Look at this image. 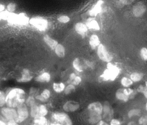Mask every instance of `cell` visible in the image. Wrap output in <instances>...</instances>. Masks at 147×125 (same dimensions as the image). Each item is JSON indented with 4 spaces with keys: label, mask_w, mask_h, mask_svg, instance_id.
<instances>
[{
    "label": "cell",
    "mask_w": 147,
    "mask_h": 125,
    "mask_svg": "<svg viewBox=\"0 0 147 125\" xmlns=\"http://www.w3.org/2000/svg\"><path fill=\"white\" fill-rule=\"evenodd\" d=\"M76 73H74V72H73V73H70V75H69L68 76V79H67V83H71V82L73 81V80L74 79V78L76 76Z\"/></svg>",
    "instance_id": "cell-45"
},
{
    "label": "cell",
    "mask_w": 147,
    "mask_h": 125,
    "mask_svg": "<svg viewBox=\"0 0 147 125\" xmlns=\"http://www.w3.org/2000/svg\"><path fill=\"white\" fill-rule=\"evenodd\" d=\"M50 96H51V91H50V89H45L40 93L36 95L34 97H35V99L37 101L40 102V103H45L50 99Z\"/></svg>",
    "instance_id": "cell-16"
},
{
    "label": "cell",
    "mask_w": 147,
    "mask_h": 125,
    "mask_svg": "<svg viewBox=\"0 0 147 125\" xmlns=\"http://www.w3.org/2000/svg\"><path fill=\"white\" fill-rule=\"evenodd\" d=\"M145 86H146V88L147 89V81H146V83H145Z\"/></svg>",
    "instance_id": "cell-53"
},
{
    "label": "cell",
    "mask_w": 147,
    "mask_h": 125,
    "mask_svg": "<svg viewBox=\"0 0 147 125\" xmlns=\"http://www.w3.org/2000/svg\"><path fill=\"white\" fill-rule=\"evenodd\" d=\"M0 125H7V121L1 115H0Z\"/></svg>",
    "instance_id": "cell-47"
},
{
    "label": "cell",
    "mask_w": 147,
    "mask_h": 125,
    "mask_svg": "<svg viewBox=\"0 0 147 125\" xmlns=\"http://www.w3.org/2000/svg\"><path fill=\"white\" fill-rule=\"evenodd\" d=\"M1 20H1V16H0V21H1Z\"/></svg>",
    "instance_id": "cell-55"
},
{
    "label": "cell",
    "mask_w": 147,
    "mask_h": 125,
    "mask_svg": "<svg viewBox=\"0 0 147 125\" xmlns=\"http://www.w3.org/2000/svg\"><path fill=\"white\" fill-rule=\"evenodd\" d=\"M109 124L110 125H121V121L119 120V119L116 118H112L109 121Z\"/></svg>",
    "instance_id": "cell-44"
},
{
    "label": "cell",
    "mask_w": 147,
    "mask_h": 125,
    "mask_svg": "<svg viewBox=\"0 0 147 125\" xmlns=\"http://www.w3.org/2000/svg\"><path fill=\"white\" fill-rule=\"evenodd\" d=\"M145 89H146V86H142V85H141V86L137 89V91H136L139 92V93H142Z\"/></svg>",
    "instance_id": "cell-49"
},
{
    "label": "cell",
    "mask_w": 147,
    "mask_h": 125,
    "mask_svg": "<svg viewBox=\"0 0 147 125\" xmlns=\"http://www.w3.org/2000/svg\"><path fill=\"white\" fill-rule=\"evenodd\" d=\"M114 114V111L113 107L109 101H105L103 103V113H102V119L106 122H109L112 119Z\"/></svg>",
    "instance_id": "cell-10"
},
{
    "label": "cell",
    "mask_w": 147,
    "mask_h": 125,
    "mask_svg": "<svg viewBox=\"0 0 147 125\" xmlns=\"http://www.w3.org/2000/svg\"><path fill=\"white\" fill-rule=\"evenodd\" d=\"M5 9H6V6L4 5V4H1V3H0V12L4 11Z\"/></svg>",
    "instance_id": "cell-50"
},
{
    "label": "cell",
    "mask_w": 147,
    "mask_h": 125,
    "mask_svg": "<svg viewBox=\"0 0 147 125\" xmlns=\"http://www.w3.org/2000/svg\"><path fill=\"white\" fill-rule=\"evenodd\" d=\"M27 97L25 90L20 87L9 89L6 92V106L11 108H17L24 103Z\"/></svg>",
    "instance_id": "cell-1"
},
{
    "label": "cell",
    "mask_w": 147,
    "mask_h": 125,
    "mask_svg": "<svg viewBox=\"0 0 147 125\" xmlns=\"http://www.w3.org/2000/svg\"><path fill=\"white\" fill-rule=\"evenodd\" d=\"M50 121L46 116H38L32 119V124L34 125H49Z\"/></svg>",
    "instance_id": "cell-23"
},
{
    "label": "cell",
    "mask_w": 147,
    "mask_h": 125,
    "mask_svg": "<svg viewBox=\"0 0 147 125\" xmlns=\"http://www.w3.org/2000/svg\"><path fill=\"white\" fill-rule=\"evenodd\" d=\"M80 104L79 102L74 100H69L65 102L63 105V110L67 113H73L80 109Z\"/></svg>",
    "instance_id": "cell-9"
},
{
    "label": "cell",
    "mask_w": 147,
    "mask_h": 125,
    "mask_svg": "<svg viewBox=\"0 0 147 125\" xmlns=\"http://www.w3.org/2000/svg\"><path fill=\"white\" fill-rule=\"evenodd\" d=\"M96 50V54L101 61L108 63L112 62V60H113V55L108 50L107 47L103 43H100Z\"/></svg>",
    "instance_id": "cell-6"
},
{
    "label": "cell",
    "mask_w": 147,
    "mask_h": 125,
    "mask_svg": "<svg viewBox=\"0 0 147 125\" xmlns=\"http://www.w3.org/2000/svg\"><path fill=\"white\" fill-rule=\"evenodd\" d=\"M88 113L97 114L102 115L103 113V103L100 101H93L89 103L87 106Z\"/></svg>",
    "instance_id": "cell-12"
},
{
    "label": "cell",
    "mask_w": 147,
    "mask_h": 125,
    "mask_svg": "<svg viewBox=\"0 0 147 125\" xmlns=\"http://www.w3.org/2000/svg\"><path fill=\"white\" fill-rule=\"evenodd\" d=\"M115 96H116V99L117 100L121 101L127 102L129 100V97L123 93L122 88H120V89H119L116 91V93H115Z\"/></svg>",
    "instance_id": "cell-26"
},
{
    "label": "cell",
    "mask_w": 147,
    "mask_h": 125,
    "mask_svg": "<svg viewBox=\"0 0 147 125\" xmlns=\"http://www.w3.org/2000/svg\"><path fill=\"white\" fill-rule=\"evenodd\" d=\"M65 83L64 82H54L53 83V90L56 93H61L64 91L65 88Z\"/></svg>",
    "instance_id": "cell-25"
},
{
    "label": "cell",
    "mask_w": 147,
    "mask_h": 125,
    "mask_svg": "<svg viewBox=\"0 0 147 125\" xmlns=\"http://www.w3.org/2000/svg\"><path fill=\"white\" fill-rule=\"evenodd\" d=\"M142 114V111L139 109H132L128 112V117L129 119L135 117V116H139Z\"/></svg>",
    "instance_id": "cell-33"
},
{
    "label": "cell",
    "mask_w": 147,
    "mask_h": 125,
    "mask_svg": "<svg viewBox=\"0 0 147 125\" xmlns=\"http://www.w3.org/2000/svg\"><path fill=\"white\" fill-rule=\"evenodd\" d=\"M29 24L40 32H45L50 27V22L47 19L40 16H35L30 18Z\"/></svg>",
    "instance_id": "cell-3"
},
{
    "label": "cell",
    "mask_w": 147,
    "mask_h": 125,
    "mask_svg": "<svg viewBox=\"0 0 147 125\" xmlns=\"http://www.w3.org/2000/svg\"><path fill=\"white\" fill-rule=\"evenodd\" d=\"M34 80L39 83H49L51 80V75L49 72L44 71L36 76Z\"/></svg>",
    "instance_id": "cell-18"
},
{
    "label": "cell",
    "mask_w": 147,
    "mask_h": 125,
    "mask_svg": "<svg viewBox=\"0 0 147 125\" xmlns=\"http://www.w3.org/2000/svg\"><path fill=\"white\" fill-rule=\"evenodd\" d=\"M120 83L123 88L131 87L134 84V82L131 80V78L127 76H123L120 80Z\"/></svg>",
    "instance_id": "cell-29"
},
{
    "label": "cell",
    "mask_w": 147,
    "mask_h": 125,
    "mask_svg": "<svg viewBox=\"0 0 147 125\" xmlns=\"http://www.w3.org/2000/svg\"><path fill=\"white\" fill-rule=\"evenodd\" d=\"M76 86L75 85H73V83H68L65 86V90L63 92L65 95H70L73 93V92L76 91Z\"/></svg>",
    "instance_id": "cell-32"
},
{
    "label": "cell",
    "mask_w": 147,
    "mask_h": 125,
    "mask_svg": "<svg viewBox=\"0 0 147 125\" xmlns=\"http://www.w3.org/2000/svg\"><path fill=\"white\" fill-rule=\"evenodd\" d=\"M55 54L59 57V58H63L65 56V47L61 43H57V45L54 48Z\"/></svg>",
    "instance_id": "cell-22"
},
{
    "label": "cell",
    "mask_w": 147,
    "mask_h": 125,
    "mask_svg": "<svg viewBox=\"0 0 147 125\" xmlns=\"http://www.w3.org/2000/svg\"><path fill=\"white\" fill-rule=\"evenodd\" d=\"M122 90H123V93H125L126 95H127L129 97V99H132L134 98V96H136V92L134 89H131V87L129 88H122Z\"/></svg>",
    "instance_id": "cell-31"
},
{
    "label": "cell",
    "mask_w": 147,
    "mask_h": 125,
    "mask_svg": "<svg viewBox=\"0 0 147 125\" xmlns=\"http://www.w3.org/2000/svg\"><path fill=\"white\" fill-rule=\"evenodd\" d=\"M16 109H17V114L16 122L17 123H23V122H26L29 119V117H30V110H29V107L25 103L20 105V106L16 108Z\"/></svg>",
    "instance_id": "cell-7"
},
{
    "label": "cell",
    "mask_w": 147,
    "mask_h": 125,
    "mask_svg": "<svg viewBox=\"0 0 147 125\" xmlns=\"http://www.w3.org/2000/svg\"><path fill=\"white\" fill-rule=\"evenodd\" d=\"M82 81H83V79H82L81 76H78V75H76V76L74 78V79H73V81L71 82V83H73V85L77 86H79V85L82 83Z\"/></svg>",
    "instance_id": "cell-40"
},
{
    "label": "cell",
    "mask_w": 147,
    "mask_h": 125,
    "mask_svg": "<svg viewBox=\"0 0 147 125\" xmlns=\"http://www.w3.org/2000/svg\"><path fill=\"white\" fill-rule=\"evenodd\" d=\"M18 124L16 120L14 119H12V120H9L7 122V125H17Z\"/></svg>",
    "instance_id": "cell-46"
},
{
    "label": "cell",
    "mask_w": 147,
    "mask_h": 125,
    "mask_svg": "<svg viewBox=\"0 0 147 125\" xmlns=\"http://www.w3.org/2000/svg\"><path fill=\"white\" fill-rule=\"evenodd\" d=\"M97 124L98 125H108L109 124H108V122H106V121H105L104 119H100L98 122Z\"/></svg>",
    "instance_id": "cell-48"
},
{
    "label": "cell",
    "mask_w": 147,
    "mask_h": 125,
    "mask_svg": "<svg viewBox=\"0 0 147 125\" xmlns=\"http://www.w3.org/2000/svg\"><path fill=\"white\" fill-rule=\"evenodd\" d=\"M121 73V68L111 62L107 63L106 68L100 76V81H114Z\"/></svg>",
    "instance_id": "cell-2"
},
{
    "label": "cell",
    "mask_w": 147,
    "mask_h": 125,
    "mask_svg": "<svg viewBox=\"0 0 147 125\" xmlns=\"http://www.w3.org/2000/svg\"><path fill=\"white\" fill-rule=\"evenodd\" d=\"M128 124H136V123L135 122H129Z\"/></svg>",
    "instance_id": "cell-52"
},
{
    "label": "cell",
    "mask_w": 147,
    "mask_h": 125,
    "mask_svg": "<svg viewBox=\"0 0 147 125\" xmlns=\"http://www.w3.org/2000/svg\"><path fill=\"white\" fill-rule=\"evenodd\" d=\"M49 114V109L47 105L44 103H41L38 104V114L39 116H47Z\"/></svg>",
    "instance_id": "cell-27"
},
{
    "label": "cell",
    "mask_w": 147,
    "mask_h": 125,
    "mask_svg": "<svg viewBox=\"0 0 147 125\" xmlns=\"http://www.w3.org/2000/svg\"><path fill=\"white\" fill-rule=\"evenodd\" d=\"M89 46L92 50H96L98 46L100 44V40L98 35L96 34H93L90 36L88 40Z\"/></svg>",
    "instance_id": "cell-19"
},
{
    "label": "cell",
    "mask_w": 147,
    "mask_h": 125,
    "mask_svg": "<svg viewBox=\"0 0 147 125\" xmlns=\"http://www.w3.org/2000/svg\"><path fill=\"white\" fill-rule=\"evenodd\" d=\"M103 0H98L97 2L91 7V9L88 10V14L90 17H95L100 14L102 11V8H103Z\"/></svg>",
    "instance_id": "cell-15"
},
{
    "label": "cell",
    "mask_w": 147,
    "mask_h": 125,
    "mask_svg": "<svg viewBox=\"0 0 147 125\" xmlns=\"http://www.w3.org/2000/svg\"><path fill=\"white\" fill-rule=\"evenodd\" d=\"M16 9H17V4L14 2H10L6 6V9L9 11V12H15Z\"/></svg>",
    "instance_id": "cell-38"
},
{
    "label": "cell",
    "mask_w": 147,
    "mask_h": 125,
    "mask_svg": "<svg viewBox=\"0 0 147 125\" xmlns=\"http://www.w3.org/2000/svg\"><path fill=\"white\" fill-rule=\"evenodd\" d=\"M86 24L88 27V30H93V31H100V26L98 22L95 19V17H90L88 20H86Z\"/></svg>",
    "instance_id": "cell-17"
},
{
    "label": "cell",
    "mask_w": 147,
    "mask_h": 125,
    "mask_svg": "<svg viewBox=\"0 0 147 125\" xmlns=\"http://www.w3.org/2000/svg\"><path fill=\"white\" fill-rule=\"evenodd\" d=\"M74 30L78 34H79V35L83 37L87 35L88 32L89 31L86 23L83 22H76L74 25Z\"/></svg>",
    "instance_id": "cell-14"
},
{
    "label": "cell",
    "mask_w": 147,
    "mask_h": 125,
    "mask_svg": "<svg viewBox=\"0 0 147 125\" xmlns=\"http://www.w3.org/2000/svg\"><path fill=\"white\" fill-rule=\"evenodd\" d=\"M43 41L44 43L50 47L51 50H54V48L55 47V46L57 45V44L58 43V42L55 40V39L53 38L52 37H50L49 34H45L42 37Z\"/></svg>",
    "instance_id": "cell-21"
},
{
    "label": "cell",
    "mask_w": 147,
    "mask_h": 125,
    "mask_svg": "<svg viewBox=\"0 0 147 125\" xmlns=\"http://www.w3.org/2000/svg\"><path fill=\"white\" fill-rule=\"evenodd\" d=\"M142 93H143V94H144V97L147 99V89H146H146H145V90L143 92H142Z\"/></svg>",
    "instance_id": "cell-51"
},
{
    "label": "cell",
    "mask_w": 147,
    "mask_h": 125,
    "mask_svg": "<svg viewBox=\"0 0 147 125\" xmlns=\"http://www.w3.org/2000/svg\"><path fill=\"white\" fill-rule=\"evenodd\" d=\"M29 110H30V117L32 119L37 117L39 116L38 114V103H35V104L32 105V106L29 107Z\"/></svg>",
    "instance_id": "cell-30"
},
{
    "label": "cell",
    "mask_w": 147,
    "mask_h": 125,
    "mask_svg": "<svg viewBox=\"0 0 147 125\" xmlns=\"http://www.w3.org/2000/svg\"><path fill=\"white\" fill-rule=\"evenodd\" d=\"M24 103H25L28 107H30V106H32V105L37 103V101H36L34 96L28 95V96H27V97H26V100Z\"/></svg>",
    "instance_id": "cell-35"
},
{
    "label": "cell",
    "mask_w": 147,
    "mask_h": 125,
    "mask_svg": "<svg viewBox=\"0 0 147 125\" xmlns=\"http://www.w3.org/2000/svg\"><path fill=\"white\" fill-rule=\"evenodd\" d=\"M50 122H56L60 125H72L73 124L68 114L65 111H56L53 112L50 116Z\"/></svg>",
    "instance_id": "cell-4"
},
{
    "label": "cell",
    "mask_w": 147,
    "mask_h": 125,
    "mask_svg": "<svg viewBox=\"0 0 147 125\" xmlns=\"http://www.w3.org/2000/svg\"><path fill=\"white\" fill-rule=\"evenodd\" d=\"M57 21L60 24H67L70 22V17L66 14H62L57 17Z\"/></svg>",
    "instance_id": "cell-34"
},
{
    "label": "cell",
    "mask_w": 147,
    "mask_h": 125,
    "mask_svg": "<svg viewBox=\"0 0 147 125\" xmlns=\"http://www.w3.org/2000/svg\"><path fill=\"white\" fill-rule=\"evenodd\" d=\"M138 124L140 125H147V115H143L139 117Z\"/></svg>",
    "instance_id": "cell-42"
},
{
    "label": "cell",
    "mask_w": 147,
    "mask_h": 125,
    "mask_svg": "<svg viewBox=\"0 0 147 125\" xmlns=\"http://www.w3.org/2000/svg\"><path fill=\"white\" fill-rule=\"evenodd\" d=\"M83 63V66H84L85 70L86 69H90V70H93L95 68V63L93 61L87 60V59H83L82 60Z\"/></svg>",
    "instance_id": "cell-36"
},
{
    "label": "cell",
    "mask_w": 147,
    "mask_h": 125,
    "mask_svg": "<svg viewBox=\"0 0 147 125\" xmlns=\"http://www.w3.org/2000/svg\"><path fill=\"white\" fill-rule=\"evenodd\" d=\"M135 0H117V2L119 6L120 7H123V6L130 5L132 3L134 2Z\"/></svg>",
    "instance_id": "cell-39"
},
{
    "label": "cell",
    "mask_w": 147,
    "mask_h": 125,
    "mask_svg": "<svg viewBox=\"0 0 147 125\" xmlns=\"http://www.w3.org/2000/svg\"><path fill=\"white\" fill-rule=\"evenodd\" d=\"M0 114L6 119L7 122L9 120H12V119L16 120L17 116V109L15 108H11L7 106H4L3 107H1V109H0Z\"/></svg>",
    "instance_id": "cell-8"
},
{
    "label": "cell",
    "mask_w": 147,
    "mask_h": 125,
    "mask_svg": "<svg viewBox=\"0 0 147 125\" xmlns=\"http://www.w3.org/2000/svg\"><path fill=\"white\" fill-rule=\"evenodd\" d=\"M39 92H40V91H39V89H37V88H35V87H31L30 89V90H29V92H28V95H30V96H35L36 95L38 94Z\"/></svg>",
    "instance_id": "cell-43"
},
{
    "label": "cell",
    "mask_w": 147,
    "mask_h": 125,
    "mask_svg": "<svg viewBox=\"0 0 147 125\" xmlns=\"http://www.w3.org/2000/svg\"><path fill=\"white\" fill-rule=\"evenodd\" d=\"M145 108H146V110L147 111V103H146V106H145Z\"/></svg>",
    "instance_id": "cell-54"
},
{
    "label": "cell",
    "mask_w": 147,
    "mask_h": 125,
    "mask_svg": "<svg viewBox=\"0 0 147 125\" xmlns=\"http://www.w3.org/2000/svg\"><path fill=\"white\" fill-rule=\"evenodd\" d=\"M140 56L143 60H147V48L144 47L140 50Z\"/></svg>",
    "instance_id": "cell-41"
},
{
    "label": "cell",
    "mask_w": 147,
    "mask_h": 125,
    "mask_svg": "<svg viewBox=\"0 0 147 125\" xmlns=\"http://www.w3.org/2000/svg\"><path fill=\"white\" fill-rule=\"evenodd\" d=\"M72 66L77 73H83L85 70L83 63L79 57H76L72 62Z\"/></svg>",
    "instance_id": "cell-20"
},
{
    "label": "cell",
    "mask_w": 147,
    "mask_h": 125,
    "mask_svg": "<svg viewBox=\"0 0 147 125\" xmlns=\"http://www.w3.org/2000/svg\"><path fill=\"white\" fill-rule=\"evenodd\" d=\"M6 105V92L0 90V108Z\"/></svg>",
    "instance_id": "cell-37"
},
{
    "label": "cell",
    "mask_w": 147,
    "mask_h": 125,
    "mask_svg": "<svg viewBox=\"0 0 147 125\" xmlns=\"http://www.w3.org/2000/svg\"><path fill=\"white\" fill-rule=\"evenodd\" d=\"M146 11V6L142 1H139L132 7V14L135 17H142Z\"/></svg>",
    "instance_id": "cell-11"
},
{
    "label": "cell",
    "mask_w": 147,
    "mask_h": 125,
    "mask_svg": "<svg viewBox=\"0 0 147 125\" xmlns=\"http://www.w3.org/2000/svg\"><path fill=\"white\" fill-rule=\"evenodd\" d=\"M88 122L90 124H97L98 122L102 119V115L97 114L88 113Z\"/></svg>",
    "instance_id": "cell-24"
},
{
    "label": "cell",
    "mask_w": 147,
    "mask_h": 125,
    "mask_svg": "<svg viewBox=\"0 0 147 125\" xmlns=\"http://www.w3.org/2000/svg\"><path fill=\"white\" fill-rule=\"evenodd\" d=\"M143 73H139V72H134V73H131L129 76V78L134 83H138V82L141 81L143 79Z\"/></svg>",
    "instance_id": "cell-28"
},
{
    "label": "cell",
    "mask_w": 147,
    "mask_h": 125,
    "mask_svg": "<svg viewBox=\"0 0 147 125\" xmlns=\"http://www.w3.org/2000/svg\"><path fill=\"white\" fill-rule=\"evenodd\" d=\"M29 18L25 13L22 12L20 14H16V13H10L8 19L7 21L9 24H18V25H26L29 24Z\"/></svg>",
    "instance_id": "cell-5"
},
{
    "label": "cell",
    "mask_w": 147,
    "mask_h": 125,
    "mask_svg": "<svg viewBox=\"0 0 147 125\" xmlns=\"http://www.w3.org/2000/svg\"><path fill=\"white\" fill-rule=\"evenodd\" d=\"M34 78V76L27 68H24L21 72V76L17 78V81L19 83H29Z\"/></svg>",
    "instance_id": "cell-13"
}]
</instances>
